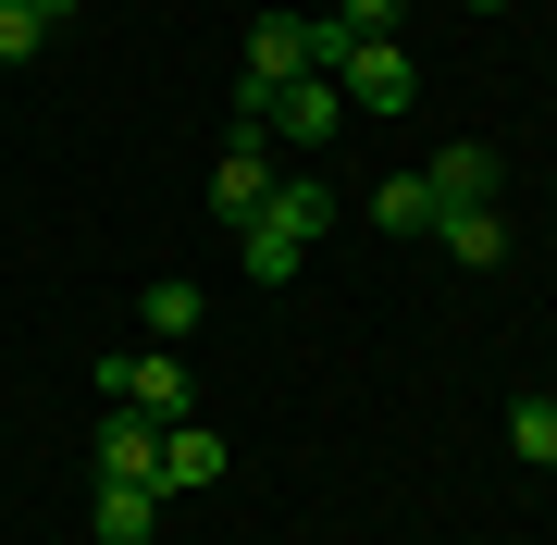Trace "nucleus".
<instances>
[{"instance_id": "nucleus-9", "label": "nucleus", "mask_w": 557, "mask_h": 545, "mask_svg": "<svg viewBox=\"0 0 557 545\" xmlns=\"http://www.w3.org/2000/svg\"><path fill=\"white\" fill-rule=\"evenodd\" d=\"M161 533V484H100V545H149Z\"/></svg>"}, {"instance_id": "nucleus-1", "label": "nucleus", "mask_w": 557, "mask_h": 545, "mask_svg": "<svg viewBox=\"0 0 557 545\" xmlns=\"http://www.w3.org/2000/svg\"><path fill=\"white\" fill-rule=\"evenodd\" d=\"M322 223H335V186H322V174H285L273 199L236 223V261H248L260 285H285V273L310 261V236H322Z\"/></svg>"}, {"instance_id": "nucleus-6", "label": "nucleus", "mask_w": 557, "mask_h": 545, "mask_svg": "<svg viewBox=\"0 0 557 545\" xmlns=\"http://www.w3.org/2000/svg\"><path fill=\"white\" fill-rule=\"evenodd\" d=\"M199 484H223V434L186 409V422H161V496H199Z\"/></svg>"}, {"instance_id": "nucleus-3", "label": "nucleus", "mask_w": 557, "mask_h": 545, "mask_svg": "<svg viewBox=\"0 0 557 545\" xmlns=\"http://www.w3.org/2000/svg\"><path fill=\"white\" fill-rule=\"evenodd\" d=\"M298 75H310V25H298V13H260V25H248V87H236V112H260L273 87H298Z\"/></svg>"}, {"instance_id": "nucleus-11", "label": "nucleus", "mask_w": 557, "mask_h": 545, "mask_svg": "<svg viewBox=\"0 0 557 545\" xmlns=\"http://www.w3.org/2000/svg\"><path fill=\"white\" fill-rule=\"evenodd\" d=\"M372 223H384V236H434V186H421V174H384L372 186Z\"/></svg>"}, {"instance_id": "nucleus-17", "label": "nucleus", "mask_w": 557, "mask_h": 545, "mask_svg": "<svg viewBox=\"0 0 557 545\" xmlns=\"http://www.w3.org/2000/svg\"><path fill=\"white\" fill-rule=\"evenodd\" d=\"M471 13H508V0H471Z\"/></svg>"}, {"instance_id": "nucleus-4", "label": "nucleus", "mask_w": 557, "mask_h": 545, "mask_svg": "<svg viewBox=\"0 0 557 545\" xmlns=\"http://www.w3.org/2000/svg\"><path fill=\"white\" fill-rule=\"evenodd\" d=\"M100 397L112 409H149V422H186V360H174V347H137V360L100 372Z\"/></svg>"}, {"instance_id": "nucleus-5", "label": "nucleus", "mask_w": 557, "mask_h": 545, "mask_svg": "<svg viewBox=\"0 0 557 545\" xmlns=\"http://www.w3.org/2000/svg\"><path fill=\"white\" fill-rule=\"evenodd\" d=\"M100 484H161V422L149 409H100Z\"/></svg>"}, {"instance_id": "nucleus-13", "label": "nucleus", "mask_w": 557, "mask_h": 545, "mask_svg": "<svg viewBox=\"0 0 557 545\" xmlns=\"http://www.w3.org/2000/svg\"><path fill=\"white\" fill-rule=\"evenodd\" d=\"M149 335H161V347L199 335V285H149Z\"/></svg>"}, {"instance_id": "nucleus-10", "label": "nucleus", "mask_w": 557, "mask_h": 545, "mask_svg": "<svg viewBox=\"0 0 557 545\" xmlns=\"http://www.w3.org/2000/svg\"><path fill=\"white\" fill-rule=\"evenodd\" d=\"M434 236L458 248V261H508V211L483 199V211H434Z\"/></svg>"}, {"instance_id": "nucleus-12", "label": "nucleus", "mask_w": 557, "mask_h": 545, "mask_svg": "<svg viewBox=\"0 0 557 545\" xmlns=\"http://www.w3.org/2000/svg\"><path fill=\"white\" fill-rule=\"evenodd\" d=\"M508 446H520L533 471H557V397H520V409H508Z\"/></svg>"}, {"instance_id": "nucleus-14", "label": "nucleus", "mask_w": 557, "mask_h": 545, "mask_svg": "<svg viewBox=\"0 0 557 545\" xmlns=\"http://www.w3.org/2000/svg\"><path fill=\"white\" fill-rule=\"evenodd\" d=\"M38 50H50V25L25 13V0H0V62H38Z\"/></svg>"}, {"instance_id": "nucleus-16", "label": "nucleus", "mask_w": 557, "mask_h": 545, "mask_svg": "<svg viewBox=\"0 0 557 545\" xmlns=\"http://www.w3.org/2000/svg\"><path fill=\"white\" fill-rule=\"evenodd\" d=\"M25 13H38V25H62V13H75V0H25Z\"/></svg>"}, {"instance_id": "nucleus-7", "label": "nucleus", "mask_w": 557, "mask_h": 545, "mask_svg": "<svg viewBox=\"0 0 557 545\" xmlns=\"http://www.w3.org/2000/svg\"><path fill=\"white\" fill-rule=\"evenodd\" d=\"M421 186H434V211H483V199H496V149L458 137V149H434V162H421Z\"/></svg>"}, {"instance_id": "nucleus-15", "label": "nucleus", "mask_w": 557, "mask_h": 545, "mask_svg": "<svg viewBox=\"0 0 557 545\" xmlns=\"http://www.w3.org/2000/svg\"><path fill=\"white\" fill-rule=\"evenodd\" d=\"M397 13H409V0H335V25H347V38H384Z\"/></svg>"}, {"instance_id": "nucleus-8", "label": "nucleus", "mask_w": 557, "mask_h": 545, "mask_svg": "<svg viewBox=\"0 0 557 545\" xmlns=\"http://www.w3.org/2000/svg\"><path fill=\"white\" fill-rule=\"evenodd\" d=\"M273 137H236V149H223V162H211V199H223V223H248L260 199H273Z\"/></svg>"}, {"instance_id": "nucleus-2", "label": "nucleus", "mask_w": 557, "mask_h": 545, "mask_svg": "<svg viewBox=\"0 0 557 545\" xmlns=\"http://www.w3.org/2000/svg\"><path fill=\"white\" fill-rule=\"evenodd\" d=\"M335 100H347V112H409V100H421V62H409L397 38H359V50L335 62Z\"/></svg>"}]
</instances>
